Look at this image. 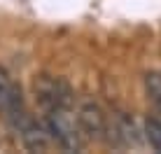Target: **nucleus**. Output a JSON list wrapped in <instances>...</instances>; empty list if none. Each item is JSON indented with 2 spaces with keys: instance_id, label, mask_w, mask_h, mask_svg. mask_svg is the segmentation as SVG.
I'll list each match as a JSON object with an SVG mask.
<instances>
[{
  "instance_id": "f257e3e1",
  "label": "nucleus",
  "mask_w": 161,
  "mask_h": 154,
  "mask_svg": "<svg viewBox=\"0 0 161 154\" xmlns=\"http://www.w3.org/2000/svg\"><path fill=\"white\" fill-rule=\"evenodd\" d=\"M44 126L52 135L54 145H58L63 152H82L86 147V135L82 133L77 114H73V107H52L44 110Z\"/></svg>"
},
{
  "instance_id": "f03ea898",
  "label": "nucleus",
  "mask_w": 161,
  "mask_h": 154,
  "mask_svg": "<svg viewBox=\"0 0 161 154\" xmlns=\"http://www.w3.org/2000/svg\"><path fill=\"white\" fill-rule=\"evenodd\" d=\"M33 96L42 110L73 107V98H75L68 82L54 75H37L33 80Z\"/></svg>"
},
{
  "instance_id": "7ed1b4c3",
  "label": "nucleus",
  "mask_w": 161,
  "mask_h": 154,
  "mask_svg": "<svg viewBox=\"0 0 161 154\" xmlns=\"http://www.w3.org/2000/svg\"><path fill=\"white\" fill-rule=\"evenodd\" d=\"M77 122H80V129L86 135V140H91V142H105L108 140L110 119L98 103H93V101L82 103L77 107Z\"/></svg>"
},
{
  "instance_id": "20e7f679",
  "label": "nucleus",
  "mask_w": 161,
  "mask_h": 154,
  "mask_svg": "<svg viewBox=\"0 0 161 154\" xmlns=\"http://www.w3.org/2000/svg\"><path fill=\"white\" fill-rule=\"evenodd\" d=\"M16 131H19L21 145L28 152H47V150H52V145H54V140H52V135H49L44 122L37 124L35 119L28 117L16 126Z\"/></svg>"
},
{
  "instance_id": "39448f33",
  "label": "nucleus",
  "mask_w": 161,
  "mask_h": 154,
  "mask_svg": "<svg viewBox=\"0 0 161 154\" xmlns=\"http://www.w3.org/2000/svg\"><path fill=\"white\" fill-rule=\"evenodd\" d=\"M142 133L147 145L154 152H161V117H147L142 124Z\"/></svg>"
},
{
  "instance_id": "423d86ee",
  "label": "nucleus",
  "mask_w": 161,
  "mask_h": 154,
  "mask_svg": "<svg viewBox=\"0 0 161 154\" xmlns=\"http://www.w3.org/2000/svg\"><path fill=\"white\" fill-rule=\"evenodd\" d=\"M145 91L149 101L154 103V107L161 112V73L159 70H149L145 75Z\"/></svg>"
},
{
  "instance_id": "0eeeda50",
  "label": "nucleus",
  "mask_w": 161,
  "mask_h": 154,
  "mask_svg": "<svg viewBox=\"0 0 161 154\" xmlns=\"http://www.w3.org/2000/svg\"><path fill=\"white\" fill-rule=\"evenodd\" d=\"M12 86H14L12 77L0 65V112H5V105H7V98H9V93H12Z\"/></svg>"
}]
</instances>
